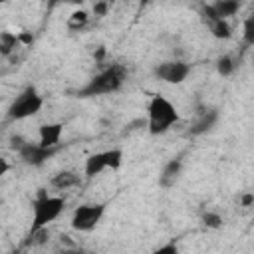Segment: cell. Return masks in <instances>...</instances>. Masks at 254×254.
Segmentation results:
<instances>
[{
	"mask_svg": "<svg viewBox=\"0 0 254 254\" xmlns=\"http://www.w3.org/2000/svg\"><path fill=\"white\" fill-rule=\"evenodd\" d=\"M242 38H244V44L254 46V10L242 22Z\"/></svg>",
	"mask_w": 254,
	"mask_h": 254,
	"instance_id": "obj_18",
	"label": "cell"
},
{
	"mask_svg": "<svg viewBox=\"0 0 254 254\" xmlns=\"http://www.w3.org/2000/svg\"><path fill=\"white\" fill-rule=\"evenodd\" d=\"M81 183L79 175L73 173V171H60L52 177V187L60 189V190H65V189H71V187H77Z\"/></svg>",
	"mask_w": 254,
	"mask_h": 254,
	"instance_id": "obj_12",
	"label": "cell"
},
{
	"mask_svg": "<svg viewBox=\"0 0 254 254\" xmlns=\"http://www.w3.org/2000/svg\"><path fill=\"white\" fill-rule=\"evenodd\" d=\"M127 79V69L121 64H111L99 73H95L85 85H81L75 91V97H99V95H109L115 93L123 87Z\"/></svg>",
	"mask_w": 254,
	"mask_h": 254,
	"instance_id": "obj_1",
	"label": "cell"
},
{
	"mask_svg": "<svg viewBox=\"0 0 254 254\" xmlns=\"http://www.w3.org/2000/svg\"><path fill=\"white\" fill-rule=\"evenodd\" d=\"M16 153L20 155V159H22L26 165H30V167H42V165L56 153V149H46V147H42L40 143L24 141V145H22Z\"/></svg>",
	"mask_w": 254,
	"mask_h": 254,
	"instance_id": "obj_7",
	"label": "cell"
},
{
	"mask_svg": "<svg viewBox=\"0 0 254 254\" xmlns=\"http://www.w3.org/2000/svg\"><path fill=\"white\" fill-rule=\"evenodd\" d=\"M103 56H105V48H99L97 54H95V60L99 62V60H103Z\"/></svg>",
	"mask_w": 254,
	"mask_h": 254,
	"instance_id": "obj_25",
	"label": "cell"
},
{
	"mask_svg": "<svg viewBox=\"0 0 254 254\" xmlns=\"http://www.w3.org/2000/svg\"><path fill=\"white\" fill-rule=\"evenodd\" d=\"M216 121H218V109H216V107H204L202 111H198V117H196V121L190 125L189 133H190L192 137L204 135V133H208V131L216 125Z\"/></svg>",
	"mask_w": 254,
	"mask_h": 254,
	"instance_id": "obj_8",
	"label": "cell"
},
{
	"mask_svg": "<svg viewBox=\"0 0 254 254\" xmlns=\"http://www.w3.org/2000/svg\"><path fill=\"white\" fill-rule=\"evenodd\" d=\"M202 224L206 226V228H210V230H218V228H222V216L218 214V212H214V210H206L204 214H202Z\"/></svg>",
	"mask_w": 254,
	"mask_h": 254,
	"instance_id": "obj_19",
	"label": "cell"
},
{
	"mask_svg": "<svg viewBox=\"0 0 254 254\" xmlns=\"http://www.w3.org/2000/svg\"><path fill=\"white\" fill-rule=\"evenodd\" d=\"M103 157H105L107 169H111V171H117L123 165V151L121 149H107V151H103Z\"/></svg>",
	"mask_w": 254,
	"mask_h": 254,
	"instance_id": "obj_17",
	"label": "cell"
},
{
	"mask_svg": "<svg viewBox=\"0 0 254 254\" xmlns=\"http://www.w3.org/2000/svg\"><path fill=\"white\" fill-rule=\"evenodd\" d=\"M105 169H107L105 157H103V151H99V153H93V155H89V157L85 159L83 175H85V179H93V177L101 175Z\"/></svg>",
	"mask_w": 254,
	"mask_h": 254,
	"instance_id": "obj_11",
	"label": "cell"
},
{
	"mask_svg": "<svg viewBox=\"0 0 254 254\" xmlns=\"http://www.w3.org/2000/svg\"><path fill=\"white\" fill-rule=\"evenodd\" d=\"M151 254H181V252H179V246H177L175 242H169V244L159 246V248H157V250H153Z\"/></svg>",
	"mask_w": 254,
	"mask_h": 254,
	"instance_id": "obj_21",
	"label": "cell"
},
{
	"mask_svg": "<svg viewBox=\"0 0 254 254\" xmlns=\"http://www.w3.org/2000/svg\"><path fill=\"white\" fill-rule=\"evenodd\" d=\"M105 202H85L79 204L71 214V228L77 232H91L105 214Z\"/></svg>",
	"mask_w": 254,
	"mask_h": 254,
	"instance_id": "obj_5",
	"label": "cell"
},
{
	"mask_svg": "<svg viewBox=\"0 0 254 254\" xmlns=\"http://www.w3.org/2000/svg\"><path fill=\"white\" fill-rule=\"evenodd\" d=\"M44 107V97L40 95V91L36 89V85H26L10 103L6 117L12 121H20V119H28L34 117L36 113H40V109Z\"/></svg>",
	"mask_w": 254,
	"mask_h": 254,
	"instance_id": "obj_4",
	"label": "cell"
},
{
	"mask_svg": "<svg viewBox=\"0 0 254 254\" xmlns=\"http://www.w3.org/2000/svg\"><path fill=\"white\" fill-rule=\"evenodd\" d=\"M210 6L216 12V16L222 18V20H228L230 16H234L240 10V2L238 0H216Z\"/></svg>",
	"mask_w": 254,
	"mask_h": 254,
	"instance_id": "obj_13",
	"label": "cell"
},
{
	"mask_svg": "<svg viewBox=\"0 0 254 254\" xmlns=\"http://www.w3.org/2000/svg\"><path fill=\"white\" fill-rule=\"evenodd\" d=\"M62 133H64L62 123H44L38 129V143L46 149H56L62 139Z\"/></svg>",
	"mask_w": 254,
	"mask_h": 254,
	"instance_id": "obj_9",
	"label": "cell"
},
{
	"mask_svg": "<svg viewBox=\"0 0 254 254\" xmlns=\"http://www.w3.org/2000/svg\"><path fill=\"white\" fill-rule=\"evenodd\" d=\"M109 10V2H95L93 4V14L95 16H105Z\"/></svg>",
	"mask_w": 254,
	"mask_h": 254,
	"instance_id": "obj_22",
	"label": "cell"
},
{
	"mask_svg": "<svg viewBox=\"0 0 254 254\" xmlns=\"http://www.w3.org/2000/svg\"><path fill=\"white\" fill-rule=\"evenodd\" d=\"M252 202H254V194H252V192H244V194L240 196V204H242V206H250Z\"/></svg>",
	"mask_w": 254,
	"mask_h": 254,
	"instance_id": "obj_23",
	"label": "cell"
},
{
	"mask_svg": "<svg viewBox=\"0 0 254 254\" xmlns=\"http://www.w3.org/2000/svg\"><path fill=\"white\" fill-rule=\"evenodd\" d=\"M177 121H179L177 107L165 95H153L147 107V131L151 135H163Z\"/></svg>",
	"mask_w": 254,
	"mask_h": 254,
	"instance_id": "obj_2",
	"label": "cell"
},
{
	"mask_svg": "<svg viewBox=\"0 0 254 254\" xmlns=\"http://www.w3.org/2000/svg\"><path fill=\"white\" fill-rule=\"evenodd\" d=\"M234 69H236V64H234V58H232V56L224 54V56H220V58L216 60V71H218V75L228 77V75L234 73Z\"/></svg>",
	"mask_w": 254,
	"mask_h": 254,
	"instance_id": "obj_16",
	"label": "cell"
},
{
	"mask_svg": "<svg viewBox=\"0 0 254 254\" xmlns=\"http://www.w3.org/2000/svg\"><path fill=\"white\" fill-rule=\"evenodd\" d=\"M18 40H20L22 44H32V42H34V36L28 34V32H22V34H18Z\"/></svg>",
	"mask_w": 254,
	"mask_h": 254,
	"instance_id": "obj_24",
	"label": "cell"
},
{
	"mask_svg": "<svg viewBox=\"0 0 254 254\" xmlns=\"http://www.w3.org/2000/svg\"><path fill=\"white\" fill-rule=\"evenodd\" d=\"M85 22H87V14H85L83 10L73 12V14H71V18H69V28H81Z\"/></svg>",
	"mask_w": 254,
	"mask_h": 254,
	"instance_id": "obj_20",
	"label": "cell"
},
{
	"mask_svg": "<svg viewBox=\"0 0 254 254\" xmlns=\"http://www.w3.org/2000/svg\"><path fill=\"white\" fill-rule=\"evenodd\" d=\"M181 169H183V161H181L179 157L167 161L165 167H163V171H161V175H159V185L165 187V189L173 187V185L177 183L179 175H181Z\"/></svg>",
	"mask_w": 254,
	"mask_h": 254,
	"instance_id": "obj_10",
	"label": "cell"
},
{
	"mask_svg": "<svg viewBox=\"0 0 254 254\" xmlns=\"http://www.w3.org/2000/svg\"><path fill=\"white\" fill-rule=\"evenodd\" d=\"M18 42H20V40H18L16 34H12V32H2V34H0V52H2V56L8 58V56L16 50Z\"/></svg>",
	"mask_w": 254,
	"mask_h": 254,
	"instance_id": "obj_15",
	"label": "cell"
},
{
	"mask_svg": "<svg viewBox=\"0 0 254 254\" xmlns=\"http://www.w3.org/2000/svg\"><path fill=\"white\" fill-rule=\"evenodd\" d=\"M190 73V64L181 62V60H171V62H161L153 67V75L165 83L179 85L183 83Z\"/></svg>",
	"mask_w": 254,
	"mask_h": 254,
	"instance_id": "obj_6",
	"label": "cell"
},
{
	"mask_svg": "<svg viewBox=\"0 0 254 254\" xmlns=\"http://www.w3.org/2000/svg\"><path fill=\"white\" fill-rule=\"evenodd\" d=\"M65 208V200L62 196H50L44 189H40L38 196L32 202V226L30 234L40 232L48 228L50 222H54Z\"/></svg>",
	"mask_w": 254,
	"mask_h": 254,
	"instance_id": "obj_3",
	"label": "cell"
},
{
	"mask_svg": "<svg viewBox=\"0 0 254 254\" xmlns=\"http://www.w3.org/2000/svg\"><path fill=\"white\" fill-rule=\"evenodd\" d=\"M12 254H22V252H12Z\"/></svg>",
	"mask_w": 254,
	"mask_h": 254,
	"instance_id": "obj_26",
	"label": "cell"
},
{
	"mask_svg": "<svg viewBox=\"0 0 254 254\" xmlns=\"http://www.w3.org/2000/svg\"><path fill=\"white\" fill-rule=\"evenodd\" d=\"M208 28H210V34L216 38V40H228L230 36H232V28H230V24H228V20H214V22H210V24H206Z\"/></svg>",
	"mask_w": 254,
	"mask_h": 254,
	"instance_id": "obj_14",
	"label": "cell"
}]
</instances>
